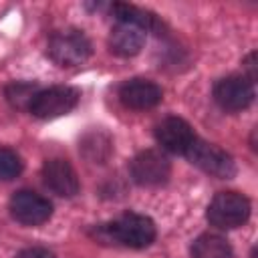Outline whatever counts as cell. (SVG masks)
<instances>
[{
    "instance_id": "cell-3",
    "label": "cell",
    "mask_w": 258,
    "mask_h": 258,
    "mask_svg": "<svg viewBox=\"0 0 258 258\" xmlns=\"http://www.w3.org/2000/svg\"><path fill=\"white\" fill-rule=\"evenodd\" d=\"M48 56L60 67H77L91 56V42L81 30H58L48 40Z\"/></svg>"
},
{
    "instance_id": "cell-6",
    "label": "cell",
    "mask_w": 258,
    "mask_h": 258,
    "mask_svg": "<svg viewBox=\"0 0 258 258\" xmlns=\"http://www.w3.org/2000/svg\"><path fill=\"white\" fill-rule=\"evenodd\" d=\"M129 171H131V177L135 183L145 185V187H155L169 179L171 165L161 151L147 149L133 157Z\"/></svg>"
},
{
    "instance_id": "cell-16",
    "label": "cell",
    "mask_w": 258,
    "mask_h": 258,
    "mask_svg": "<svg viewBox=\"0 0 258 258\" xmlns=\"http://www.w3.org/2000/svg\"><path fill=\"white\" fill-rule=\"evenodd\" d=\"M14 258H54V254L46 248H40V246H32V248H24L20 250Z\"/></svg>"
},
{
    "instance_id": "cell-5",
    "label": "cell",
    "mask_w": 258,
    "mask_h": 258,
    "mask_svg": "<svg viewBox=\"0 0 258 258\" xmlns=\"http://www.w3.org/2000/svg\"><path fill=\"white\" fill-rule=\"evenodd\" d=\"M79 103V91L73 87H50V89H40L28 111L38 117V119H52L60 117L69 111H73Z\"/></svg>"
},
{
    "instance_id": "cell-2",
    "label": "cell",
    "mask_w": 258,
    "mask_h": 258,
    "mask_svg": "<svg viewBox=\"0 0 258 258\" xmlns=\"http://www.w3.org/2000/svg\"><path fill=\"white\" fill-rule=\"evenodd\" d=\"M206 218L220 230L238 228L250 218V200L238 191H220L210 202Z\"/></svg>"
},
{
    "instance_id": "cell-9",
    "label": "cell",
    "mask_w": 258,
    "mask_h": 258,
    "mask_svg": "<svg viewBox=\"0 0 258 258\" xmlns=\"http://www.w3.org/2000/svg\"><path fill=\"white\" fill-rule=\"evenodd\" d=\"M155 139L165 151L185 155L196 141V133L181 117H165L155 125Z\"/></svg>"
},
{
    "instance_id": "cell-1",
    "label": "cell",
    "mask_w": 258,
    "mask_h": 258,
    "mask_svg": "<svg viewBox=\"0 0 258 258\" xmlns=\"http://www.w3.org/2000/svg\"><path fill=\"white\" fill-rule=\"evenodd\" d=\"M99 238L127 246V248H145L155 240V224L151 218L141 214H123L117 220L97 228Z\"/></svg>"
},
{
    "instance_id": "cell-4",
    "label": "cell",
    "mask_w": 258,
    "mask_h": 258,
    "mask_svg": "<svg viewBox=\"0 0 258 258\" xmlns=\"http://www.w3.org/2000/svg\"><path fill=\"white\" fill-rule=\"evenodd\" d=\"M185 157L198 165L202 171L214 175V177H220V179H228L234 175L236 171V165L232 161V157L220 149L218 145L214 143H208V141H202L196 137V141L191 143V147L187 149Z\"/></svg>"
},
{
    "instance_id": "cell-7",
    "label": "cell",
    "mask_w": 258,
    "mask_h": 258,
    "mask_svg": "<svg viewBox=\"0 0 258 258\" xmlns=\"http://www.w3.org/2000/svg\"><path fill=\"white\" fill-rule=\"evenodd\" d=\"M10 214L24 226H40L52 214V204L36 191L20 189L10 198Z\"/></svg>"
},
{
    "instance_id": "cell-14",
    "label": "cell",
    "mask_w": 258,
    "mask_h": 258,
    "mask_svg": "<svg viewBox=\"0 0 258 258\" xmlns=\"http://www.w3.org/2000/svg\"><path fill=\"white\" fill-rule=\"evenodd\" d=\"M40 89L32 83H22V81H16V83H10L6 87V99L12 107H18V109H28L34 95L38 93Z\"/></svg>"
},
{
    "instance_id": "cell-15",
    "label": "cell",
    "mask_w": 258,
    "mask_h": 258,
    "mask_svg": "<svg viewBox=\"0 0 258 258\" xmlns=\"http://www.w3.org/2000/svg\"><path fill=\"white\" fill-rule=\"evenodd\" d=\"M22 173V159L14 149L0 147V181H10Z\"/></svg>"
},
{
    "instance_id": "cell-10",
    "label": "cell",
    "mask_w": 258,
    "mask_h": 258,
    "mask_svg": "<svg viewBox=\"0 0 258 258\" xmlns=\"http://www.w3.org/2000/svg\"><path fill=\"white\" fill-rule=\"evenodd\" d=\"M119 99L127 109L145 111V109H153L163 99V91L159 85H155L149 79H131L121 85Z\"/></svg>"
},
{
    "instance_id": "cell-13",
    "label": "cell",
    "mask_w": 258,
    "mask_h": 258,
    "mask_svg": "<svg viewBox=\"0 0 258 258\" xmlns=\"http://www.w3.org/2000/svg\"><path fill=\"white\" fill-rule=\"evenodd\" d=\"M194 258H232V246L218 234H202L191 244Z\"/></svg>"
},
{
    "instance_id": "cell-8",
    "label": "cell",
    "mask_w": 258,
    "mask_h": 258,
    "mask_svg": "<svg viewBox=\"0 0 258 258\" xmlns=\"http://www.w3.org/2000/svg\"><path fill=\"white\" fill-rule=\"evenodd\" d=\"M214 99L224 111L236 113V111L250 107V103L254 101V87L246 77L232 75L216 83Z\"/></svg>"
},
{
    "instance_id": "cell-12",
    "label": "cell",
    "mask_w": 258,
    "mask_h": 258,
    "mask_svg": "<svg viewBox=\"0 0 258 258\" xmlns=\"http://www.w3.org/2000/svg\"><path fill=\"white\" fill-rule=\"evenodd\" d=\"M145 44V30L131 22H117L109 34V46L119 56H133Z\"/></svg>"
},
{
    "instance_id": "cell-11",
    "label": "cell",
    "mask_w": 258,
    "mask_h": 258,
    "mask_svg": "<svg viewBox=\"0 0 258 258\" xmlns=\"http://www.w3.org/2000/svg\"><path fill=\"white\" fill-rule=\"evenodd\" d=\"M42 177H44V183L56 196L73 198V196L79 194V187H81L79 175L67 159H60V157L46 159L44 165H42Z\"/></svg>"
},
{
    "instance_id": "cell-17",
    "label": "cell",
    "mask_w": 258,
    "mask_h": 258,
    "mask_svg": "<svg viewBox=\"0 0 258 258\" xmlns=\"http://www.w3.org/2000/svg\"><path fill=\"white\" fill-rule=\"evenodd\" d=\"M254 60H256V52H250L248 56H246V60H244V67H246V71H248V81L252 83L254 79H256V69H254Z\"/></svg>"
}]
</instances>
